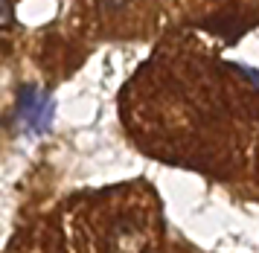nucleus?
I'll use <instances>...</instances> for the list:
<instances>
[{"label": "nucleus", "instance_id": "f257e3e1", "mask_svg": "<svg viewBox=\"0 0 259 253\" xmlns=\"http://www.w3.org/2000/svg\"><path fill=\"white\" fill-rule=\"evenodd\" d=\"M18 116L21 125L29 134H44L53 119V102L44 91H38L35 85H24L21 88V99H18Z\"/></svg>", "mask_w": 259, "mask_h": 253}, {"label": "nucleus", "instance_id": "f03ea898", "mask_svg": "<svg viewBox=\"0 0 259 253\" xmlns=\"http://www.w3.org/2000/svg\"><path fill=\"white\" fill-rule=\"evenodd\" d=\"M102 3V9H108V12H114V9H122L128 0H99Z\"/></svg>", "mask_w": 259, "mask_h": 253}]
</instances>
